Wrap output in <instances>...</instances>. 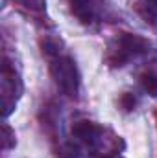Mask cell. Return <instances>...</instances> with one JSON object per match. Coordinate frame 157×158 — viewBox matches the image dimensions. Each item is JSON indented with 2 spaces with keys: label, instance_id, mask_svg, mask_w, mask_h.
<instances>
[{
  "label": "cell",
  "instance_id": "cell-1",
  "mask_svg": "<svg viewBox=\"0 0 157 158\" xmlns=\"http://www.w3.org/2000/svg\"><path fill=\"white\" fill-rule=\"evenodd\" d=\"M150 52V42L135 33H120L109 44V52L105 55L107 64L111 66H124L129 61H135Z\"/></svg>",
  "mask_w": 157,
  "mask_h": 158
},
{
  "label": "cell",
  "instance_id": "cell-2",
  "mask_svg": "<svg viewBox=\"0 0 157 158\" xmlns=\"http://www.w3.org/2000/svg\"><path fill=\"white\" fill-rule=\"evenodd\" d=\"M50 76L56 86L69 98H78L79 92V72L76 61L67 55H57L50 64Z\"/></svg>",
  "mask_w": 157,
  "mask_h": 158
},
{
  "label": "cell",
  "instance_id": "cell-3",
  "mask_svg": "<svg viewBox=\"0 0 157 158\" xmlns=\"http://www.w3.org/2000/svg\"><path fill=\"white\" fill-rule=\"evenodd\" d=\"M20 92H22V85L17 72L7 64V61H4V66H2V116L4 118H7L15 109V103Z\"/></svg>",
  "mask_w": 157,
  "mask_h": 158
},
{
  "label": "cell",
  "instance_id": "cell-4",
  "mask_svg": "<svg viewBox=\"0 0 157 158\" xmlns=\"http://www.w3.org/2000/svg\"><path fill=\"white\" fill-rule=\"evenodd\" d=\"M72 134L78 138L79 142L91 145V147H96L104 142V129L94 123V121H89V119H81L76 121L72 125Z\"/></svg>",
  "mask_w": 157,
  "mask_h": 158
},
{
  "label": "cell",
  "instance_id": "cell-5",
  "mask_svg": "<svg viewBox=\"0 0 157 158\" xmlns=\"http://www.w3.org/2000/svg\"><path fill=\"white\" fill-rule=\"evenodd\" d=\"M72 15L81 24H91L94 20V6L92 0H67Z\"/></svg>",
  "mask_w": 157,
  "mask_h": 158
},
{
  "label": "cell",
  "instance_id": "cell-6",
  "mask_svg": "<svg viewBox=\"0 0 157 158\" xmlns=\"http://www.w3.org/2000/svg\"><path fill=\"white\" fill-rule=\"evenodd\" d=\"M139 13L150 20V22H155L157 20V0H141L139 4Z\"/></svg>",
  "mask_w": 157,
  "mask_h": 158
},
{
  "label": "cell",
  "instance_id": "cell-7",
  "mask_svg": "<svg viewBox=\"0 0 157 158\" xmlns=\"http://www.w3.org/2000/svg\"><path fill=\"white\" fill-rule=\"evenodd\" d=\"M141 85H142V88H144L146 94L157 98V74H154V72L142 74L141 76Z\"/></svg>",
  "mask_w": 157,
  "mask_h": 158
},
{
  "label": "cell",
  "instance_id": "cell-8",
  "mask_svg": "<svg viewBox=\"0 0 157 158\" xmlns=\"http://www.w3.org/2000/svg\"><path fill=\"white\" fill-rule=\"evenodd\" d=\"M0 140H2V149H4V151L15 147V132L11 131V127H9L7 123H2V134H0Z\"/></svg>",
  "mask_w": 157,
  "mask_h": 158
},
{
  "label": "cell",
  "instance_id": "cell-9",
  "mask_svg": "<svg viewBox=\"0 0 157 158\" xmlns=\"http://www.w3.org/2000/svg\"><path fill=\"white\" fill-rule=\"evenodd\" d=\"M57 158H81V153H79V149L74 143H65V145L61 147Z\"/></svg>",
  "mask_w": 157,
  "mask_h": 158
},
{
  "label": "cell",
  "instance_id": "cell-10",
  "mask_svg": "<svg viewBox=\"0 0 157 158\" xmlns=\"http://www.w3.org/2000/svg\"><path fill=\"white\" fill-rule=\"evenodd\" d=\"M59 46H57V42L52 39H46L44 42H43V52L46 53V55H59V50H57Z\"/></svg>",
  "mask_w": 157,
  "mask_h": 158
},
{
  "label": "cell",
  "instance_id": "cell-11",
  "mask_svg": "<svg viewBox=\"0 0 157 158\" xmlns=\"http://www.w3.org/2000/svg\"><path fill=\"white\" fill-rule=\"evenodd\" d=\"M135 103H137V99H135L133 94H129V92H126V94L120 98V105H122L124 110H133V109H135Z\"/></svg>",
  "mask_w": 157,
  "mask_h": 158
},
{
  "label": "cell",
  "instance_id": "cell-12",
  "mask_svg": "<svg viewBox=\"0 0 157 158\" xmlns=\"http://www.w3.org/2000/svg\"><path fill=\"white\" fill-rule=\"evenodd\" d=\"M22 6H26V7H30V9H43L44 7V4H46V0H19Z\"/></svg>",
  "mask_w": 157,
  "mask_h": 158
},
{
  "label": "cell",
  "instance_id": "cell-13",
  "mask_svg": "<svg viewBox=\"0 0 157 158\" xmlns=\"http://www.w3.org/2000/svg\"><path fill=\"white\" fill-rule=\"evenodd\" d=\"M113 158H120V156H113Z\"/></svg>",
  "mask_w": 157,
  "mask_h": 158
}]
</instances>
